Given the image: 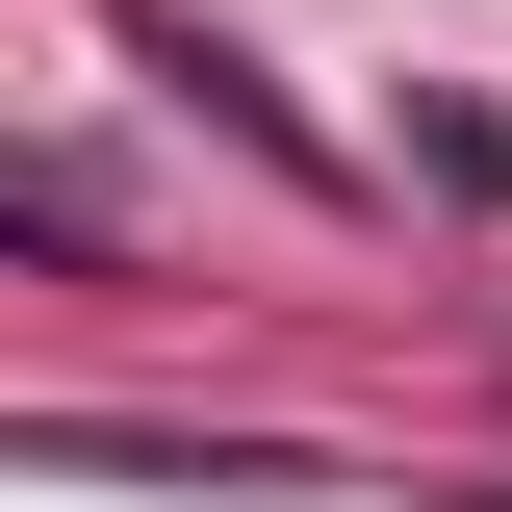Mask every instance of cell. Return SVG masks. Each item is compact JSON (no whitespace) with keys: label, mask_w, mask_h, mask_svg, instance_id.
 I'll list each match as a JSON object with an SVG mask.
<instances>
[]
</instances>
